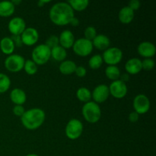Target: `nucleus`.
Here are the masks:
<instances>
[{
  "label": "nucleus",
  "mask_w": 156,
  "mask_h": 156,
  "mask_svg": "<svg viewBox=\"0 0 156 156\" xmlns=\"http://www.w3.org/2000/svg\"><path fill=\"white\" fill-rule=\"evenodd\" d=\"M49 17L50 21L56 25L64 26L69 24L75 17V14L68 2H57L50 9Z\"/></svg>",
  "instance_id": "nucleus-1"
},
{
  "label": "nucleus",
  "mask_w": 156,
  "mask_h": 156,
  "mask_svg": "<svg viewBox=\"0 0 156 156\" xmlns=\"http://www.w3.org/2000/svg\"><path fill=\"white\" fill-rule=\"evenodd\" d=\"M45 112L41 108H31L25 111L21 117L23 126L29 130L38 129L45 120Z\"/></svg>",
  "instance_id": "nucleus-2"
},
{
  "label": "nucleus",
  "mask_w": 156,
  "mask_h": 156,
  "mask_svg": "<svg viewBox=\"0 0 156 156\" xmlns=\"http://www.w3.org/2000/svg\"><path fill=\"white\" fill-rule=\"evenodd\" d=\"M82 115L87 122L95 123L99 121L101 117V110L98 104L94 101H88L82 107Z\"/></svg>",
  "instance_id": "nucleus-3"
},
{
  "label": "nucleus",
  "mask_w": 156,
  "mask_h": 156,
  "mask_svg": "<svg viewBox=\"0 0 156 156\" xmlns=\"http://www.w3.org/2000/svg\"><path fill=\"white\" fill-rule=\"evenodd\" d=\"M31 57L37 65H44L51 58V50L44 44H40L32 50Z\"/></svg>",
  "instance_id": "nucleus-4"
},
{
  "label": "nucleus",
  "mask_w": 156,
  "mask_h": 156,
  "mask_svg": "<svg viewBox=\"0 0 156 156\" xmlns=\"http://www.w3.org/2000/svg\"><path fill=\"white\" fill-rule=\"evenodd\" d=\"M103 62L109 66H116L123 59V52L118 47H109L102 55Z\"/></svg>",
  "instance_id": "nucleus-5"
},
{
  "label": "nucleus",
  "mask_w": 156,
  "mask_h": 156,
  "mask_svg": "<svg viewBox=\"0 0 156 156\" xmlns=\"http://www.w3.org/2000/svg\"><path fill=\"white\" fill-rule=\"evenodd\" d=\"M93 44L91 41L85 39V38H79L75 41L73 46V51L76 55L79 56H88L91 54L93 50Z\"/></svg>",
  "instance_id": "nucleus-6"
},
{
  "label": "nucleus",
  "mask_w": 156,
  "mask_h": 156,
  "mask_svg": "<svg viewBox=\"0 0 156 156\" xmlns=\"http://www.w3.org/2000/svg\"><path fill=\"white\" fill-rule=\"evenodd\" d=\"M25 59L18 54H11L5 60V67L12 73H18L24 69Z\"/></svg>",
  "instance_id": "nucleus-7"
},
{
  "label": "nucleus",
  "mask_w": 156,
  "mask_h": 156,
  "mask_svg": "<svg viewBox=\"0 0 156 156\" xmlns=\"http://www.w3.org/2000/svg\"><path fill=\"white\" fill-rule=\"evenodd\" d=\"M66 135L70 140L79 138L83 132V124L78 119H72L66 124L65 129Z\"/></svg>",
  "instance_id": "nucleus-8"
},
{
  "label": "nucleus",
  "mask_w": 156,
  "mask_h": 156,
  "mask_svg": "<svg viewBox=\"0 0 156 156\" xmlns=\"http://www.w3.org/2000/svg\"><path fill=\"white\" fill-rule=\"evenodd\" d=\"M133 108L135 112H136L139 115L147 113L150 108V101L149 98L143 94L136 95L134 98Z\"/></svg>",
  "instance_id": "nucleus-9"
},
{
  "label": "nucleus",
  "mask_w": 156,
  "mask_h": 156,
  "mask_svg": "<svg viewBox=\"0 0 156 156\" xmlns=\"http://www.w3.org/2000/svg\"><path fill=\"white\" fill-rule=\"evenodd\" d=\"M108 88L110 94L115 98L121 99L127 94V86L126 85V83L120 81V79L111 82Z\"/></svg>",
  "instance_id": "nucleus-10"
},
{
  "label": "nucleus",
  "mask_w": 156,
  "mask_h": 156,
  "mask_svg": "<svg viewBox=\"0 0 156 156\" xmlns=\"http://www.w3.org/2000/svg\"><path fill=\"white\" fill-rule=\"evenodd\" d=\"M110 95L109 88L105 84H101L96 86L91 93V98L95 103H103L108 100Z\"/></svg>",
  "instance_id": "nucleus-11"
},
{
  "label": "nucleus",
  "mask_w": 156,
  "mask_h": 156,
  "mask_svg": "<svg viewBox=\"0 0 156 156\" xmlns=\"http://www.w3.org/2000/svg\"><path fill=\"white\" fill-rule=\"evenodd\" d=\"M22 44L26 46H33L39 39V33L34 27H26L21 34Z\"/></svg>",
  "instance_id": "nucleus-12"
},
{
  "label": "nucleus",
  "mask_w": 156,
  "mask_h": 156,
  "mask_svg": "<svg viewBox=\"0 0 156 156\" xmlns=\"http://www.w3.org/2000/svg\"><path fill=\"white\" fill-rule=\"evenodd\" d=\"M8 28L12 35H21L25 30L26 23L21 17H15L9 22Z\"/></svg>",
  "instance_id": "nucleus-13"
},
{
  "label": "nucleus",
  "mask_w": 156,
  "mask_h": 156,
  "mask_svg": "<svg viewBox=\"0 0 156 156\" xmlns=\"http://www.w3.org/2000/svg\"><path fill=\"white\" fill-rule=\"evenodd\" d=\"M137 51L140 56L147 59V58H152L155 56L156 48L155 46L152 43L149 42V41H143L139 44L137 47Z\"/></svg>",
  "instance_id": "nucleus-14"
},
{
  "label": "nucleus",
  "mask_w": 156,
  "mask_h": 156,
  "mask_svg": "<svg viewBox=\"0 0 156 156\" xmlns=\"http://www.w3.org/2000/svg\"><path fill=\"white\" fill-rule=\"evenodd\" d=\"M75 42L74 34L69 30H65L60 34L59 37V43L64 49H69L73 47Z\"/></svg>",
  "instance_id": "nucleus-15"
},
{
  "label": "nucleus",
  "mask_w": 156,
  "mask_h": 156,
  "mask_svg": "<svg viewBox=\"0 0 156 156\" xmlns=\"http://www.w3.org/2000/svg\"><path fill=\"white\" fill-rule=\"evenodd\" d=\"M125 69L129 75H136L143 69L142 61L138 58H132L125 64Z\"/></svg>",
  "instance_id": "nucleus-16"
},
{
  "label": "nucleus",
  "mask_w": 156,
  "mask_h": 156,
  "mask_svg": "<svg viewBox=\"0 0 156 156\" xmlns=\"http://www.w3.org/2000/svg\"><path fill=\"white\" fill-rule=\"evenodd\" d=\"M93 47H95L99 50H106L109 48L111 41L108 36L105 34H97L92 41Z\"/></svg>",
  "instance_id": "nucleus-17"
},
{
  "label": "nucleus",
  "mask_w": 156,
  "mask_h": 156,
  "mask_svg": "<svg viewBox=\"0 0 156 156\" xmlns=\"http://www.w3.org/2000/svg\"><path fill=\"white\" fill-rule=\"evenodd\" d=\"M10 99L15 105H22L27 100V95L24 90L14 88L10 93Z\"/></svg>",
  "instance_id": "nucleus-18"
},
{
  "label": "nucleus",
  "mask_w": 156,
  "mask_h": 156,
  "mask_svg": "<svg viewBox=\"0 0 156 156\" xmlns=\"http://www.w3.org/2000/svg\"><path fill=\"white\" fill-rule=\"evenodd\" d=\"M119 20L123 24H129L134 18V11L128 6L122 8L118 14Z\"/></svg>",
  "instance_id": "nucleus-19"
},
{
  "label": "nucleus",
  "mask_w": 156,
  "mask_h": 156,
  "mask_svg": "<svg viewBox=\"0 0 156 156\" xmlns=\"http://www.w3.org/2000/svg\"><path fill=\"white\" fill-rule=\"evenodd\" d=\"M15 46L13 41L9 37H3L0 41V49L2 52L6 55H11L14 52Z\"/></svg>",
  "instance_id": "nucleus-20"
},
{
  "label": "nucleus",
  "mask_w": 156,
  "mask_h": 156,
  "mask_svg": "<svg viewBox=\"0 0 156 156\" xmlns=\"http://www.w3.org/2000/svg\"><path fill=\"white\" fill-rule=\"evenodd\" d=\"M15 10V6L10 1L0 2V16L9 17L13 15Z\"/></svg>",
  "instance_id": "nucleus-21"
},
{
  "label": "nucleus",
  "mask_w": 156,
  "mask_h": 156,
  "mask_svg": "<svg viewBox=\"0 0 156 156\" xmlns=\"http://www.w3.org/2000/svg\"><path fill=\"white\" fill-rule=\"evenodd\" d=\"M76 67H77V66L73 61L65 60L61 62L59 69L62 74L68 76V75H72L75 73Z\"/></svg>",
  "instance_id": "nucleus-22"
},
{
  "label": "nucleus",
  "mask_w": 156,
  "mask_h": 156,
  "mask_svg": "<svg viewBox=\"0 0 156 156\" xmlns=\"http://www.w3.org/2000/svg\"><path fill=\"white\" fill-rule=\"evenodd\" d=\"M66 56V50L61 46L59 45L54 48L51 49V57L54 60L58 61V62H62V61L65 60Z\"/></svg>",
  "instance_id": "nucleus-23"
},
{
  "label": "nucleus",
  "mask_w": 156,
  "mask_h": 156,
  "mask_svg": "<svg viewBox=\"0 0 156 156\" xmlns=\"http://www.w3.org/2000/svg\"><path fill=\"white\" fill-rule=\"evenodd\" d=\"M105 75L108 79L114 82L120 79L121 73H120V69L117 66H108L105 69Z\"/></svg>",
  "instance_id": "nucleus-24"
},
{
  "label": "nucleus",
  "mask_w": 156,
  "mask_h": 156,
  "mask_svg": "<svg viewBox=\"0 0 156 156\" xmlns=\"http://www.w3.org/2000/svg\"><path fill=\"white\" fill-rule=\"evenodd\" d=\"M76 97L80 101L87 102L90 101L91 98V92L89 89L85 87H81L76 91Z\"/></svg>",
  "instance_id": "nucleus-25"
},
{
  "label": "nucleus",
  "mask_w": 156,
  "mask_h": 156,
  "mask_svg": "<svg viewBox=\"0 0 156 156\" xmlns=\"http://www.w3.org/2000/svg\"><path fill=\"white\" fill-rule=\"evenodd\" d=\"M68 3L73 9V11L76 10L78 12H81L87 9L89 5V1L88 0H70L68 2Z\"/></svg>",
  "instance_id": "nucleus-26"
},
{
  "label": "nucleus",
  "mask_w": 156,
  "mask_h": 156,
  "mask_svg": "<svg viewBox=\"0 0 156 156\" xmlns=\"http://www.w3.org/2000/svg\"><path fill=\"white\" fill-rule=\"evenodd\" d=\"M11 80L9 76L3 73H0V94L5 93L9 89Z\"/></svg>",
  "instance_id": "nucleus-27"
},
{
  "label": "nucleus",
  "mask_w": 156,
  "mask_h": 156,
  "mask_svg": "<svg viewBox=\"0 0 156 156\" xmlns=\"http://www.w3.org/2000/svg\"><path fill=\"white\" fill-rule=\"evenodd\" d=\"M103 63V59L100 54H96L91 56L88 61V66L92 69H98L101 66Z\"/></svg>",
  "instance_id": "nucleus-28"
},
{
  "label": "nucleus",
  "mask_w": 156,
  "mask_h": 156,
  "mask_svg": "<svg viewBox=\"0 0 156 156\" xmlns=\"http://www.w3.org/2000/svg\"><path fill=\"white\" fill-rule=\"evenodd\" d=\"M24 69L27 75L33 76V75L36 74L37 72V65L31 59H27L24 62Z\"/></svg>",
  "instance_id": "nucleus-29"
},
{
  "label": "nucleus",
  "mask_w": 156,
  "mask_h": 156,
  "mask_svg": "<svg viewBox=\"0 0 156 156\" xmlns=\"http://www.w3.org/2000/svg\"><path fill=\"white\" fill-rule=\"evenodd\" d=\"M84 35H85V39L92 41L94 37L97 36V30H96L95 27H94L93 26H88L85 28Z\"/></svg>",
  "instance_id": "nucleus-30"
},
{
  "label": "nucleus",
  "mask_w": 156,
  "mask_h": 156,
  "mask_svg": "<svg viewBox=\"0 0 156 156\" xmlns=\"http://www.w3.org/2000/svg\"><path fill=\"white\" fill-rule=\"evenodd\" d=\"M59 37H57L56 35H50V36L46 40V42L44 44L47 45V47L51 50V49L59 46Z\"/></svg>",
  "instance_id": "nucleus-31"
},
{
  "label": "nucleus",
  "mask_w": 156,
  "mask_h": 156,
  "mask_svg": "<svg viewBox=\"0 0 156 156\" xmlns=\"http://www.w3.org/2000/svg\"><path fill=\"white\" fill-rule=\"evenodd\" d=\"M154 67H155V61L152 58H147V59H145L144 60L142 61L143 69L149 71V70H152Z\"/></svg>",
  "instance_id": "nucleus-32"
},
{
  "label": "nucleus",
  "mask_w": 156,
  "mask_h": 156,
  "mask_svg": "<svg viewBox=\"0 0 156 156\" xmlns=\"http://www.w3.org/2000/svg\"><path fill=\"white\" fill-rule=\"evenodd\" d=\"M25 111H24V108L22 105H15L13 108V114L15 116L18 117H22L23 114H24Z\"/></svg>",
  "instance_id": "nucleus-33"
},
{
  "label": "nucleus",
  "mask_w": 156,
  "mask_h": 156,
  "mask_svg": "<svg viewBox=\"0 0 156 156\" xmlns=\"http://www.w3.org/2000/svg\"><path fill=\"white\" fill-rule=\"evenodd\" d=\"M75 73L77 76L79 77L82 78L85 77L87 74V70L85 67L82 66H77L76 69V71H75Z\"/></svg>",
  "instance_id": "nucleus-34"
},
{
  "label": "nucleus",
  "mask_w": 156,
  "mask_h": 156,
  "mask_svg": "<svg viewBox=\"0 0 156 156\" xmlns=\"http://www.w3.org/2000/svg\"><path fill=\"white\" fill-rule=\"evenodd\" d=\"M140 6H141V3L139 0H130L129 2V5H128V7L130 8L133 11L138 10Z\"/></svg>",
  "instance_id": "nucleus-35"
},
{
  "label": "nucleus",
  "mask_w": 156,
  "mask_h": 156,
  "mask_svg": "<svg viewBox=\"0 0 156 156\" xmlns=\"http://www.w3.org/2000/svg\"><path fill=\"white\" fill-rule=\"evenodd\" d=\"M11 39L13 41L14 44H15V47H20L23 45L22 41H21V35H12L11 37Z\"/></svg>",
  "instance_id": "nucleus-36"
},
{
  "label": "nucleus",
  "mask_w": 156,
  "mask_h": 156,
  "mask_svg": "<svg viewBox=\"0 0 156 156\" xmlns=\"http://www.w3.org/2000/svg\"><path fill=\"white\" fill-rule=\"evenodd\" d=\"M129 120L131 122V123H136L139 120V118H140V115L137 114L136 112L133 111V112H131L130 114H129Z\"/></svg>",
  "instance_id": "nucleus-37"
},
{
  "label": "nucleus",
  "mask_w": 156,
  "mask_h": 156,
  "mask_svg": "<svg viewBox=\"0 0 156 156\" xmlns=\"http://www.w3.org/2000/svg\"><path fill=\"white\" fill-rule=\"evenodd\" d=\"M120 80L122 81L123 82L126 83V82H128L129 79V75L128 73H123V74L120 75Z\"/></svg>",
  "instance_id": "nucleus-38"
},
{
  "label": "nucleus",
  "mask_w": 156,
  "mask_h": 156,
  "mask_svg": "<svg viewBox=\"0 0 156 156\" xmlns=\"http://www.w3.org/2000/svg\"><path fill=\"white\" fill-rule=\"evenodd\" d=\"M69 24H71L72 26H73V27L79 26V20L77 18H76V17H74V18L71 20V21L69 22Z\"/></svg>",
  "instance_id": "nucleus-39"
},
{
  "label": "nucleus",
  "mask_w": 156,
  "mask_h": 156,
  "mask_svg": "<svg viewBox=\"0 0 156 156\" xmlns=\"http://www.w3.org/2000/svg\"><path fill=\"white\" fill-rule=\"evenodd\" d=\"M50 2V0H40V1L37 2V5L39 7H43L46 3Z\"/></svg>",
  "instance_id": "nucleus-40"
},
{
  "label": "nucleus",
  "mask_w": 156,
  "mask_h": 156,
  "mask_svg": "<svg viewBox=\"0 0 156 156\" xmlns=\"http://www.w3.org/2000/svg\"><path fill=\"white\" fill-rule=\"evenodd\" d=\"M11 2H12L13 3V5L15 6H17V5H19L20 3L21 2V0H16V1H15V0H13V1H11Z\"/></svg>",
  "instance_id": "nucleus-41"
},
{
  "label": "nucleus",
  "mask_w": 156,
  "mask_h": 156,
  "mask_svg": "<svg viewBox=\"0 0 156 156\" xmlns=\"http://www.w3.org/2000/svg\"><path fill=\"white\" fill-rule=\"evenodd\" d=\"M26 156H39L38 155H36V154H28Z\"/></svg>",
  "instance_id": "nucleus-42"
}]
</instances>
